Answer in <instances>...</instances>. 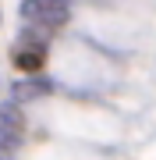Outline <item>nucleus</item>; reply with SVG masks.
<instances>
[{"mask_svg":"<svg viewBox=\"0 0 156 160\" xmlns=\"http://www.w3.org/2000/svg\"><path fill=\"white\" fill-rule=\"evenodd\" d=\"M78 4L82 0H18V25H32V29L60 39L75 25Z\"/></svg>","mask_w":156,"mask_h":160,"instance_id":"f257e3e1","label":"nucleus"},{"mask_svg":"<svg viewBox=\"0 0 156 160\" xmlns=\"http://www.w3.org/2000/svg\"><path fill=\"white\" fill-rule=\"evenodd\" d=\"M53 46L57 39L32 25H18V36L11 43V68L18 75H39V71H50L53 64Z\"/></svg>","mask_w":156,"mask_h":160,"instance_id":"f03ea898","label":"nucleus"},{"mask_svg":"<svg viewBox=\"0 0 156 160\" xmlns=\"http://www.w3.org/2000/svg\"><path fill=\"white\" fill-rule=\"evenodd\" d=\"M29 107H21L18 100L4 96L0 100V157L18 160V153L29 142Z\"/></svg>","mask_w":156,"mask_h":160,"instance_id":"7ed1b4c3","label":"nucleus"}]
</instances>
